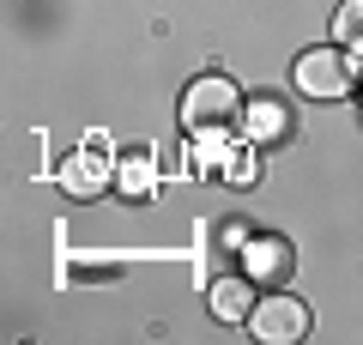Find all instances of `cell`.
I'll return each instance as SVG.
<instances>
[{
    "label": "cell",
    "instance_id": "1",
    "mask_svg": "<svg viewBox=\"0 0 363 345\" xmlns=\"http://www.w3.org/2000/svg\"><path fill=\"white\" fill-rule=\"evenodd\" d=\"M236 109H242V97H236V85L224 73H200L194 85L182 91V121L188 128H224V121H236Z\"/></svg>",
    "mask_w": 363,
    "mask_h": 345
},
{
    "label": "cell",
    "instance_id": "2",
    "mask_svg": "<svg viewBox=\"0 0 363 345\" xmlns=\"http://www.w3.org/2000/svg\"><path fill=\"white\" fill-rule=\"evenodd\" d=\"M297 91L315 103H339L351 91V61L339 49H303L297 55Z\"/></svg>",
    "mask_w": 363,
    "mask_h": 345
},
{
    "label": "cell",
    "instance_id": "3",
    "mask_svg": "<svg viewBox=\"0 0 363 345\" xmlns=\"http://www.w3.org/2000/svg\"><path fill=\"white\" fill-rule=\"evenodd\" d=\"M255 339L260 345H297L303 333H309V303H303V297H267V303H255Z\"/></svg>",
    "mask_w": 363,
    "mask_h": 345
},
{
    "label": "cell",
    "instance_id": "4",
    "mask_svg": "<svg viewBox=\"0 0 363 345\" xmlns=\"http://www.w3.org/2000/svg\"><path fill=\"white\" fill-rule=\"evenodd\" d=\"M242 267H248L255 285H285L291 267H297V255H291L285 236H255V243L242 248Z\"/></svg>",
    "mask_w": 363,
    "mask_h": 345
},
{
    "label": "cell",
    "instance_id": "5",
    "mask_svg": "<svg viewBox=\"0 0 363 345\" xmlns=\"http://www.w3.org/2000/svg\"><path fill=\"white\" fill-rule=\"evenodd\" d=\"M109 182H116V164H109V158H97V152H73V158H61V188L73 194V200H97Z\"/></svg>",
    "mask_w": 363,
    "mask_h": 345
},
{
    "label": "cell",
    "instance_id": "6",
    "mask_svg": "<svg viewBox=\"0 0 363 345\" xmlns=\"http://www.w3.org/2000/svg\"><path fill=\"white\" fill-rule=\"evenodd\" d=\"M206 309L218 321H248V315H255V279H236V273L212 279L206 285Z\"/></svg>",
    "mask_w": 363,
    "mask_h": 345
},
{
    "label": "cell",
    "instance_id": "7",
    "mask_svg": "<svg viewBox=\"0 0 363 345\" xmlns=\"http://www.w3.org/2000/svg\"><path fill=\"white\" fill-rule=\"evenodd\" d=\"M242 133H248V140H291L285 103H279V97H255V103H248V115H242Z\"/></svg>",
    "mask_w": 363,
    "mask_h": 345
},
{
    "label": "cell",
    "instance_id": "8",
    "mask_svg": "<svg viewBox=\"0 0 363 345\" xmlns=\"http://www.w3.org/2000/svg\"><path fill=\"white\" fill-rule=\"evenodd\" d=\"M116 182H121V194H152V158H121L116 164Z\"/></svg>",
    "mask_w": 363,
    "mask_h": 345
},
{
    "label": "cell",
    "instance_id": "9",
    "mask_svg": "<svg viewBox=\"0 0 363 345\" xmlns=\"http://www.w3.org/2000/svg\"><path fill=\"white\" fill-rule=\"evenodd\" d=\"M224 182H236V188L260 182V158H255V152H236V158H224Z\"/></svg>",
    "mask_w": 363,
    "mask_h": 345
}]
</instances>
